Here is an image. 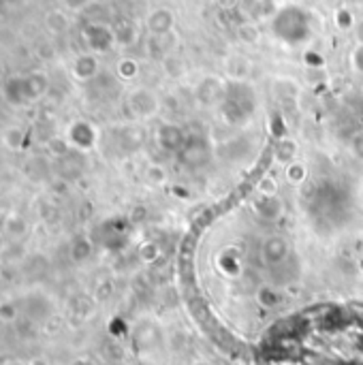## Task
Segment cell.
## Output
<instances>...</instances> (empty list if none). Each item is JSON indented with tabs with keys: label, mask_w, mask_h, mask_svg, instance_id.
Here are the masks:
<instances>
[{
	"label": "cell",
	"mask_w": 363,
	"mask_h": 365,
	"mask_svg": "<svg viewBox=\"0 0 363 365\" xmlns=\"http://www.w3.org/2000/svg\"><path fill=\"white\" fill-rule=\"evenodd\" d=\"M180 163L188 169H201L208 160H210V143L203 135L199 133H190L186 135V143L184 148L178 152Z\"/></svg>",
	"instance_id": "5"
},
{
	"label": "cell",
	"mask_w": 363,
	"mask_h": 365,
	"mask_svg": "<svg viewBox=\"0 0 363 365\" xmlns=\"http://www.w3.org/2000/svg\"><path fill=\"white\" fill-rule=\"evenodd\" d=\"M270 30L280 43L300 47L312 36V15L300 4H285L274 13Z\"/></svg>",
	"instance_id": "2"
},
{
	"label": "cell",
	"mask_w": 363,
	"mask_h": 365,
	"mask_svg": "<svg viewBox=\"0 0 363 365\" xmlns=\"http://www.w3.org/2000/svg\"><path fill=\"white\" fill-rule=\"evenodd\" d=\"M73 365H90V364H88V361H75Z\"/></svg>",
	"instance_id": "30"
},
{
	"label": "cell",
	"mask_w": 363,
	"mask_h": 365,
	"mask_svg": "<svg viewBox=\"0 0 363 365\" xmlns=\"http://www.w3.org/2000/svg\"><path fill=\"white\" fill-rule=\"evenodd\" d=\"M225 86H227V79L223 81L220 77H205L199 81L197 90H195V96L201 105L205 107H216L223 103V96H225Z\"/></svg>",
	"instance_id": "8"
},
{
	"label": "cell",
	"mask_w": 363,
	"mask_h": 365,
	"mask_svg": "<svg viewBox=\"0 0 363 365\" xmlns=\"http://www.w3.org/2000/svg\"><path fill=\"white\" fill-rule=\"evenodd\" d=\"M257 92L246 79H227L225 96L220 107L223 120L227 124H244L257 111Z\"/></svg>",
	"instance_id": "3"
},
{
	"label": "cell",
	"mask_w": 363,
	"mask_h": 365,
	"mask_svg": "<svg viewBox=\"0 0 363 365\" xmlns=\"http://www.w3.org/2000/svg\"><path fill=\"white\" fill-rule=\"evenodd\" d=\"M293 152H295V145L291 141H282L280 143V150H278V158L285 160V163H289V158L293 156Z\"/></svg>",
	"instance_id": "23"
},
{
	"label": "cell",
	"mask_w": 363,
	"mask_h": 365,
	"mask_svg": "<svg viewBox=\"0 0 363 365\" xmlns=\"http://www.w3.org/2000/svg\"><path fill=\"white\" fill-rule=\"evenodd\" d=\"M126 105L135 118H152V115H156V111L160 107V98L150 88H137L128 94Z\"/></svg>",
	"instance_id": "7"
},
{
	"label": "cell",
	"mask_w": 363,
	"mask_h": 365,
	"mask_svg": "<svg viewBox=\"0 0 363 365\" xmlns=\"http://www.w3.org/2000/svg\"><path fill=\"white\" fill-rule=\"evenodd\" d=\"M355 38H357V43H363V19L359 21H355Z\"/></svg>",
	"instance_id": "27"
},
{
	"label": "cell",
	"mask_w": 363,
	"mask_h": 365,
	"mask_svg": "<svg viewBox=\"0 0 363 365\" xmlns=\"http://www.w3.org/2000/svg\"><path fill=\"white\" fill-rule=\"evenodd\" d=\"M289 242L282 237V235H270L265 242H263V248H261V255H263V261L267 265H280L289 259Z\"/></svg>",
	"instance_id": "11"
},
{
	"label": "cell",
	"mask_w": 363,
	"mask_h": 365,
	"mask_svg": "<svg viewBox=\"0 0 363 365\" xmlns=\"http://www.w3.org/2000/svg\"><path fill=\"white\" fill-rule=\"evenodd\" d=\"M94 0H62V4L66 6V9H71V11H81V9H86V6H90Z\"/></svg>",
	"instance_id": "24"
},
{
	"label": "cell",
	"mask_w": 363,
	"mask_h": 365,
	"mask_svg": "<svg viewBox=\"0 0 363 365\" xmlns=\"http://www.w3.org/2000/svg\"><path fill=\"white\" fill-rule=\"evenodd\" d=\"M255 210L263 220H278L285 212L282 201L276 195H261V199L255 203Z\"/></svg>",
	"instance_id": "14"
},
{
	"label": "cell",
	"mask_w": 363,
	"mask_h": 365,
	"mask_svg": "<svg viewBox=\"0 0 363 365\" xmlns=\"http://www.w3.org/2000/svg\"><path fill=\"white\" fill-rule=\"evenodd\" d=\"M156 141H158L160 150L178 154L186 143V133L178 124H160V128L156 133Z\"/></svg>",
	"instance_id": "12"
},
{
	"label": "cell",
	"mask_w": 363,
	"mask_h": 365,
	"mask_svg": "<svg viewBox=\"0 0 363 365\" xmlns=\"http://www.w3.org/2000/svg\"><path fill=\"white\" fill-rule=\"evenodd\" d=\"M351 64H353L355 73L363 75V43H357V47L351 51Z\"/></svg>",
	"instance_id": "21"
},
{
	"label": "cell",
	"mask_w": 363,
	"mask_h": 365,
	"mask_svg": "<svg viewBox=\"0 0 363 365\" xmlns=\"http://www.w3.org/2000/svg\"><path fill=\"white\" fill-rule=\"evenodd\" d=\"M66 135H68V143L73 148H77V150H83V152L92 150L94 143H96V128L90 122H86V120L73 122L68 126Z\"/></svg>",
	"instance_id": "9"
},
{
	"label": "cell",
	"mask_w": 363,
	"mask_h": 365,
	"mask_svg": "<svg viewBox=\"0 0 363 365\" xmlns=\"http://www.w3.org/2000/svg\"><path fill=\"white\" fill-rule=\"evenodd\" d=\"M49 88V81L43 73H30V75H24V77H13V79H6L4 83V96L11 105H30V103H36L45 96Z\"/></svg>",
	"instance_id": "4"
},
{
	"label": "cell",
	"mask_w": 363,
	"mask_h": 365,
	"mask_svg": "<svg viewBox=\"0 0 363 365\" xmlns=\"http://www.w3.org/2000/svg\"><path fill=\"white\" fill-rule=\"evenodd\" d=\"M81 36H83V43L88 45L90 53H105V51L113 49V45L118 43L113 28L109 24H103V21L88 24L83 28Z\"/></svg>",
	"instance_id": "6"
},
{
	"label": "cell",
	"mask_w": 363,
	"mask_h": 365,
	"mask_svg": "<svg viewBox=\"0 0 363 365\" xmlns=\"http://www.w3.org/2000/svg\"><path fill=\"white\" fill-rule=\"evenodd\" d=\"M351 148H353V154H355L357 158H362L363 160V130L362 133H357V135L353 137V141H351Z\"/></svg>",
	"instance_id": "25"
},
{
	"label": "cell",
	"mask_w": 363,
	"mask_h": 365,
	"mask_svg": "<svg viewBox=\"0 0 363 365\" xmlns=\"http://www.w3.org/2000/svg\"><path fill=\"white\" fill-rule=\"evenodd\" d=\"M349 2H355V4H359V2H363V0H349Z\"/></svg>",
	"instance_id": "31"
},
{
	"label": "cell",
	"mask_w": 363,
	"mask_h": 365,
	"mask_svg": "<svg viewBox=\"0 0 363 365\" xmlns=\"http://www.w3.org/2000/svg\"><path fill=\"white\" fill-rule=\"evenodd\" d=\"M145 26H148L152 36L171 34L173 26H175V13L167 6H158V9L150 11V15L145 17Z\"/></svg>",
	"instance_id": "10"
},
{
	"label": "cell",
	"mask_w": 363,
	"mask_h": 365,
	"mask_svg": "<svg viewBox=\"0 0 363 365\" xmlns=\"http://www.w3.org/2000/svg\"><path fill=\"white\" fill-rule=\"evenodd\" d=\"M116 32V41L122 45H133L137 41V26L128 19H124L118 28H113Z\"/></svg>",
	"instance_id": "15"
},
{
	"label": "cell",
	"mask_w": 363,
	"mask_h": 365,
	"mask_svg": "<svg viewBox=\"0 0 363 365\" xmlns=\"http://www.w3.org/2000/svg\"><path fill=\"white\" fill-rule=\"evenodd\" d=\"M195 365H214V364H210V361H197Z\"/></svg>",
	"instance_id": "29"
},
{
	"label": "cell",
	"mask_w": 363,
	"mask_h": 365,
	"mask_svg": "<svg viewBox=\"0 0 363 365\" xmlns=\"http://www.w3.org/2000/svg\"><path fill=\"white\" fill-rule=\"evenodd\" d=\"M4 365H26V364H21V361H9V364H4Z\"/></svg>",
	"instance_id": "28"
},
{
	"label": "cell",
	"mask_w": 363,
	"mask_h": 365,
	"mask_svg": "<svg viewBox=\"0 0 363 365\" xmlns=\"http://www.w3.org/2000/svg\"><path fill=\"white\" fill-rule=\"evenodd\" d=\"M88 255H90V244L86 240H81V248H79V244L73 246V259L75 261H83Z\"/></svg>",
	"instance_id": "22"
},
{
	"label": "cell",
	"mask_w": 363,
	"mask_h": 365,
	"mask_svg": "<svg viewBox=\"0 0 363 365\" xmlns=\"http://www.w3.org/2000/svg\"><path fill=\"white\" fill-rule=\"evenodd\" d=\"M336 24H338V28H355V21H353V15H351V11H347V9H340L338 13H336Z\"/></svg>",
	"instance_id": "20"
},
{
	"label": "cell",
	"mask_w": 363,
	"mask_h": 365,
	"mask_svg": "<svg viewBox=\"0 0 363 365\" xmlns=\"http://www.w3.org/2000/svg\"><path fill=\"white\" fill-rule=\"evenodd\" d=\"M306 175H308V171H306L304 165H289V169H287V178L293 184H302L306 180Z\"/></svg>",
	"instance_id": "17"
},
{
	"label": "cell",
	"mask_w": 363,
	"mask_h": 365,
	"mask_svg": "<svg viewBox=\"0 0 363 365\" xmlns=\"http://www.w3.org/2000/svg\"><path fill=\"white\" fill-rule=\"evenodd\" d=\"M137 73H139V64H137L135 60L124 58V60L118 62V75H120L122 79H135Z\"/></svg>",
	"instance_id": "16"
},
{
	"label": "cell",
	"mask_w": 363,
	"mask_h": 365,
	"mask_svg": "<svg viewBox=\"0 0 363 365\" xmlns=\"http://www.w3.org/2000/svg\"><path fill=\"white\" fill-rule=\"evenodd\" d=\"M237 34H240V38H242L244 43H255V41L259 38V30H257L252 24H242L240 30H237Z\"/></svg>",
	"instance_id": "18"
},
{
	"label": "cell",
	"mask_w": 363,
	"mask_h": 365,
	"mask_svg": "<svg viewBox=\"0 0 363 365\" xmlns=\"http://www.w3.org/2000/svg\"><path fill=\"white\" fill-rule=\"evenodd\" d=\"M308 212H312V220L319 229H338L351 214V197L340 182L323 180L308 197Z\"/></svg>",
	"instance_id": "1"
},
{
	"label": "cell",
	"mask_w": 363,
	"mask_h": 365,
	"mask_svg": "<svg viewBox=\"0 0 363 365\" xmlns=\"http://www.w3.org/2000/svg\"><path fill=\"white\" fill-rule=\"evenodd\" d=\"M218 2V6L223 9V11H233V9H237V4H240V0H216Z\"/></svg>",
	"instance_id": "26"
},
{
	"label": "cell",
	"mask_w": 363,
	"mask_h": 365,
	"mask_svg": "<svg viewBox=\"0 0 363 365\" xmlns=\"http://www.w3.org/2000/svg\"><path fill=\"white\" fill-rule=\"evenodd\" d=\"M165 68L169 71V75L178 77V75L184 73V62L180 58H175V56H167L165 58Z\"/></svg>",
	"instance_id": "19"
},
{
	"label": "cell",
	"mask_w": 363,
	"mask_h": 365,
	"mask_svg": "<svg viewBox=\"0 0 363 365\" xmlns=\"http://www.w3.org/2000/svg\"><path fill=\"white\" fill-rule=\"evenodd\" d=\"M96 73H98V60H96L94 53H81V56L75 58V62H73V75H75V79L90 81V79L96 77Z\"/></svg>",
	"instance_id": "13"
}]
</instances>
